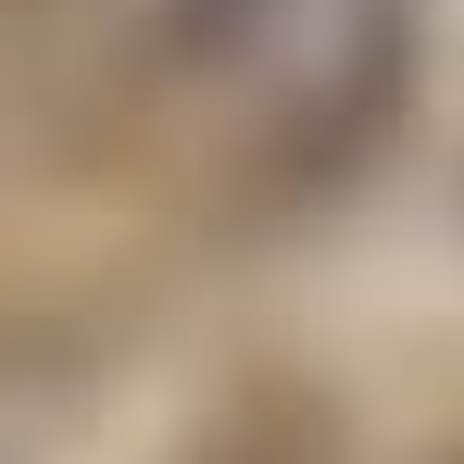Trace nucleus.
I'll use <instances>...</instances> for the list:
<instances>
[{
    "mask_svg": "<svg viewBox=\"0 0 464 464\" xmlns=\"http://www.w3.org/2000/svg\"><path fill=\"white\" fill-rule=\"evenodd\" d=\"M151 63L251 176L314 188L364 151L414 63V0H113Z\"/></svg>",
    "mask_w": 464,
    "mask_h": 464,
    "instance_id": "obj_1",
    "label": "nucleus"
},
{
    "mask_svg": "<svg viewBox=\"0 0 464 464\" xmlns=\"http://www.w3.org/2000/svg\"><path fill=\"white\" fill-rule=\"evenodd\" d=\"M452 464H464V452H452Z\"/></svg>",
    "mask_w": 464,
    "mask_h": 464,
    "instance_id": "obj_2",
    "label": "nucleus"
}]
</instances>
